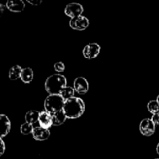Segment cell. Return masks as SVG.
<instances>
[{
    "instance_id": "obj_24",
    "label": "cell",
    "mask_w": 159,
    "mask_h": 159,
    "mask_svg": "<svg viewBox=\"0 0 159 159\" xmlns=\"http://www.w3.org/2000/svg\"><path fill=\"white\" fill-rule=\"evenodd\" d=\"M6 6H5L4 5L2 4L1 2H0V16L2 15L3 12H5V9H6Z\"/></svg>"
},
{
    "instance_id": "obj_4",
    "label": "cell",
    "mask_w": 159,
    "mask_h": 159,
    "mask_svg": "<svg viewBox=\"0 0 159 159\" xmlns=\"http://www.w3.org/2000/svg\"><path fill=\"white\" fill-rule=\"evenodd\" d=\"M69 25L72 29L76 30H84L89 25V21L84 16H79L71 18L69 22Z\"/></svg>"
},
{
    "instance_id": "obj_3",
    "label": "cell",
    "mask_w": 159,
    "mask_h": 159,
    "mask_svg": "<svg viewBox=\"0 0 159 159\" xmlns=\"http://www.w3.org/2000/svg\"><path fill=\"white\" fill-rule=\"evenodd\" d=\"M65 99L61 95H49L44 101L45 111L51 114L63 110Z\"/></svg>"
},
{
    "instance_id": "obj_22",
    "label": "cell",
    "mask_w": 159,
    "mask_h": 159,
    "mask_svg": "<svg viewBox=\"0 0 159 159\" xmlns=\"http://www.w3.org/2000/svg\"><path fill=\"white\" fill-rule=\"evenodd\" d=\"M152 120L153 121V123L155 124V125H158L159 124V113H158V114H153V116H152Z\"/></svg>"
},
{
    "instance_id": "obj_15",
    "label": "cell",
    "mask_w": 159,
    "mask_h": 159,
    "mask_svg": "<svg viewBox=\"0 0 159 159\" xmlns=\"http://www.w3.org/2000/svg\"><path fill=\"white\" fill-rule=\"evenodd\" d=\"M22 70H23V68H21V66L18 65L12 66L9 71V79L12 81H15L20 79V76H21Z\"/></svg>"
},
{
    "instance_id": "obj_16",
    "label": "cell",
    "mask_w": 159,
    "mask_h": 159,
    "mask_svg": "<svg viewBox=\"0 0 159 159\" xmlns=\"http://www.w3.org/2000/svg\"><path fill=\"white\" fill-rule=\"evenodd\" d=\"M39 116H40V112L37 111V110H30L26 113L25 120H26V123L33 124L38 122Z\"/></svg>"
},
{
    "instance_id": "obj_21",
    "label": "cell",
    "mask_w": 159,
    "mask_h": 159,
    "mask_svg": "<svg viewBox=\"0 0 159 159\" xmlns=\"http://www.w3.org/2000/svg\"><path fill=\"white\" fill-rule=\"evenodd\" d=\"M5 150H6V145H5V143L3 141L2 138H0V157L4 154Z\"/></svg>"
},
{
    "instance_id": "obj_27",
    "label": "cell",
    "mask_w": 159,
    "mask_h": 159,
    "mask_svg": "<svg viewBox=\"0 0 159 159\" xmlns=\"http://www.w3.org/2000/svg\"><path fill=\"white\" fill-rule=\"evenodd\" d=\"M156 159H159V158H156Z\"/></svg>"
},
{
    "instance_id": "obj_26",
    "label": "cell",
    "mask_w": 159,
    "mask_h": 159,
    "mask_svg": "<svg viewBox=\"0 0 159 159\" xmlns=\"http://www.w3.org/2000/svg\"><path fill=\"white\" fill-rule=\"evenodd\" d=\"M156 100H157V102H158V103H159V96H158V97H157V99H156Z\"/></svg>"
},
{
    "instance_id": "obj_7",
    "label": "cell",
    "mask_w": 159,
    "mask_h": 159,
    "mask_svg": "<svg viewBox=\"0 0 159 159\" xmlns=\"http://www.w3.org/2000/svg\"><path fill=\"white\" fill-rule=\"evenodd\" d=\"M100 46L96 43L87 44L83 49V55L87 59H93L99 55L100 52Z\"/></svg>"
},
{
    "instance_id": "obj_25",
    "label": "cell",
    "mask_w": 159,
    "mask_h": 159,
    "mask_svg": "<svg viewBox=\"0 0 159 159\" xmlns=\"http://www.w3.org/2000/svg\"><path fill=\"white\" fill-rule=\"evenodd\" d=\"M156 151H157V153L159 155V143L158 144V145H157V148H156Z\"/></svg>"
},
{
    "instance_id": "obj_23",
    "label": "cell",
    "mask_w": 159,
    "mask_h": 159,
    "mask_svg": "<svg viewBox=\"0 0 159 159\" xmlns=\"http://www.w3.org/2000/svg\"><path fill=\"white\" fill-rule=\"evenodd\" d=\"M27 2H29L30 4L33 5V6H39V5L41 4L42 0H26Z\"/></svg>"
},
{
    "instance_id": "obj_9",
    "label": "cell",
    "mask_w": 159,
    "mask_h": 159,
    "mask_svg": "<svg viewBox=\"0 0 159 159\" xmlns=\"http://www.w3.org/2000/svg\"><path fill=\"white\" fill-rule=\"evenodd\" d=\"M32 134L34 139L37 140V141H42L48 139L50 135H51V133H50L49 129H45L39 126V127H34Z\"/></svg>"
},
{
    "instance_id": "obj_19",
    "label": "cell",
    "mask_w": 159,
    "mask_h": 159,
    "mask_svg": "<svg viewBox=\"0 0 159 159\" xmlns=\"http://www.w3.org/2000/svg\"><path fill=\"white\" fill-rule=\"evenodd\" d=\"M33 129H34L33 124L26 122L21 125V127H20V131H21V133L23 134L27 135L30 134H32Z\"/></svg>"
},
{
    "instance_id": "obj_10",
    "label": "cell",
    "mask_w": 159,
    "mask_h": 159,
    "mask_svg": "<svg viewBox=\"0 0 159 159\" xmlns=\"http://www.w3.org/2000/svg\"><path fill=\"white\" fill-rule=\"evenodd\" d=\"M11 129V123L9 117L5 114H0V138L6 137Z\"/></svg>"
},
{
    "instance_id": "obj_17",
    "label": "cell",
    "mask_w": 159,
    "mask_h": 159,
    "mask_svg": "<svg viewBox=\"0 0 159 159\" xmlns=\"http://www.w3.org/2000/svg\"><path fill=\"white\" fill-rule=\"evenodd\" d=\"M60 95L63 97V99H65H65H70V98L71 97H74V95H75L74 88L70 86L65 87V88L61 90Z\"/></svg>"
},
{
    "instance_id": "obj_5",
    "label": "cell",
    "mask_w": 159,
    "mask_h": 159,
    "mask_svg": "<svg viewBox=\"0 0 159 159\" xmlns=\"http://www.w3.org/2000/svg\"><path fill=\"white\" fill-rule=\"evenodd\" d=\"M83 6L78 2H71L67 5L65 9V13L71 18L82 16L83 12Z\"/></svg>"
},
{
    "instance_id": "obj_20",
    "label": "cell",
    "mask_w": 159,
    "mask_h": 159,
    "mask_svg": "<svg viewBox=\"0 0 159 159\" xmlns=\"http://www.w3.org/2000/svg\"><path fill=\"white\" fill-rule=\"evenodd\" d=\"M54 70H55L57 72L61 73L65 71V65H64L62 62H57V63L54 64Z\"/></svg>"
},
{
    "instance_id": "obj_12",
    "label": "cell",
    "mask_w": 159,
    "mask_h": 159,
    "mask_svg": "<svg viewBox=\"0 0 159 159\" xmlns=\"http://www.w3.org/2000/svg\"><path fill=\"white\" fill-rule=\"evenodd\" d=\"M38 123L41 127H43L45 129H49L53 125L52 116H51V113L47 111L40 112Z\"/></svg>"
},
{
    "instance_id": "obj_6",
    "label": "cell",
    "mask_w": 159,
    "mask_h": 159,
    "mask_svg": "<svg viewBox=\"0 0 159 159\" xmlns=\"http://www.w3.org/2000/svg\"><path fill=\"white\" fill-rule=\"evenodd\" d=\"M140 131L144 136L150 137L155 133V124H154L152 119L146 118L141 122L140 124Z\"/></svg>"
},
{
    "instance_id": "obj_13",
    "label": "cell",
    "mask_w": 159,
    "mask_h": 159,
    "mask_svg": "<svg viewBox=\"0 0 159 159\" xmlns=\"http://www.w3.org/2000/svg\"><path fill=\"white\" fill-rule=\"evenodd\" d=\"M51 116H52V123L54 126L61 125L65 122L67 119L63 110L53 113V114H51Z\"/></svg>"
},
{
    "instance_id": "obj_18",
    "label": "cell",
    "mask_w": 159,
    "mask_h": 159,
    "mask_svg": "<svg viewBox=\"0 0 159 159\" xmlns=\"http://www.w3.org/2000/svg\"><path fill=\"white\" fill-rule=\"evenodd\" d=\"M148 109L152 114H158L159 113V103L157 100H152L148 103Z\"/></svg>"
},
{
    "instance_id": "obj_1",
    "label": "cell",
    "mask_w": 159,
    "mask_h": 159,
    "mask_svg": "<svg viewBox=\"0 0 159 159\" xmlns=\"http://www.w3.org/2000/svg\"><path fill=\"white\" fill-rule=\"evenodd\" d=\"M63 111L68 119H76L82 116L85 111V103L80 98L71 97L65 99Z\"/></svg>"
},
{
    "instance_id": "obj_14",
    "label": "cell",
    "mask_w": 159,
    "mask_h": 159,
    "mask_svg": "<svg viewBox=\"0 0 159 159\" xmlns=\"http://www.w3.org/2000/svg\"><path fill=\"white\" fill-rule=\"evenodd\" d=\"M20 79L24 83H30L34 79V71L30 68H24L22 70Z\"/></svg>"
},
{
    "instance_id": "obj_2",
    "label": "cell",
    "mask_w": 159,
    "mask_h": 159,
    "mask_svg": "<svg viewBox=\"0 0 159 159\" xmlns=\"http://www.w3.org/2000/svg\"><path fill=\"white\" fill-rule=\"evenodd\" d=\"M45 89L50 95H60L61 92L67 86L66 78L61 74H54L47 79Z\"/></svg>"
},
{
    "instance_id": "obj_11",
    "label": "cell",
    "mask_w": 159,
    "mask_h": 159,
    "mask_svg": "<svg viewBox=\"0 0 159 159\" xmlns=\"http://www.w3.org/2000/svg\"><path fill=\"white\" fill-rule=\"evenodd\" d=\"M6 9L13 12H21L25 9V3L23 0H8Z\"/></svg>"
},
{
    "instance_id": "obj_8",
    "label": "cell",
    "mask_w": 159,
    "mask_h": 159,
    "mask_svg": "<svg viewBox=\"0 0 159 159\" xmlns=\"http://www.w3.org/2000/svg\"><path fill=\"white\" fill-rule=\"evenodd\" d=\"M74 89L79 94H85L89 91L88 81L83 77H78L74 81Z\"/></svg>"
}]
</instances>
